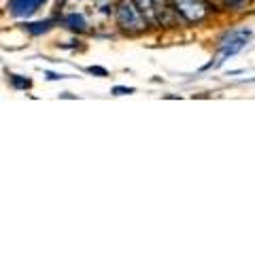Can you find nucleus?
I'll use <instances>...</instances> for the list:
<instances>
[{
    "label": "nucleus",
    "instance_id": "nucleus-1",
    "mask_svg": "<svg viewBox=\"0 0 255 255\" xmlns=\"http://www.w3.org/2000/svg\"><path fill=\"white\" fill-rule=\"evenodd\" d=\"M251 41V30H232V32H228L226 36L221 38V43L217 47V53H215V58L211 64H206L204 70H209V68H219L223 66L232 55L236 53H241L247 45H249Z\"/></svg>",
    "mask_w": 255,
    "mask_h": 255
},
{
    "label": "nucleus",
    "instance_id": "nucleus-2",
    "mask_svg": "<svg viewBox=\"0 0 255 255\" xmlns=\"http://www.w3.org/2000/svg\"><path fill=\"white\" fill-rule=\"evenodd\" d=\"M117 26L128 34H138L147 28V19L140 15L134 0H122L117 4Z\"/></svg>",
    "mask_w": 255,
    "mask_h": 255
},
{
    "label": "nucleus",
    "instance_id": "nucleus-3",
    "mask_svg": "<svg viewBox=\"0 0 255 255\" xmlns=\"http://www.w3.org/2000/svg\"><path fill=\"white\" fill-rule=\"evenodd\" d=\"M174 6L187 21H202L209 13L206 0H174Z\"/></svg>",
    "mask_w": 255,
    "mask_h": 255
},
{
    "label": "nucleus",
    "instance_id": "nucleus-4",
    "mask_svg": "<svg viewBox=\"0 0 255 255\" xmlns=\"http://www.w3.org/2000/svg\"><path fill=\"white\" fill-rule=\"evenodd\" d=\"M45 2L47 0H11V13L15 17H28Z\"/></svg>",
    "mask_w": 255,
    "mask_h": 255
},
{
    "label": "nucleus",
    "instance_id": "nucleus-5",
    "mask_svg": "<svg viewBox=\"0 0 255 255\" xmlns=\"http://www.w3.org/2000/svg\"><path fill=\"white\" fill-rule=\"evenodd\" d=\"M136 9L140 11V15L147 19V23H155L157 21V15H155V9H153V2L151 0H134Z\"/></svg>",
    "mask_w": 255,
    "mask_h": 255
},
{
    "label": "nucleus",
    "instance_id": "nucleus-6",
    "mask_svg": "<svg viewBox=\"0 0 255 255\" xmlns=\"http://www.w3.org/2000/svg\"><path fill=\"white\" fill-rule=\"evenodd\" d=\"M64 23L70 28V30H77V32H83L87 28V21L81 13H70L66 15V19H64Z\"/></svg>",
    "mask_w": 255,
    "mask_h": 255
},
{
    "label": "nucleus",
    "instance_id": "nucleus-7",
    "mask_svg": "<svg viewBox=\"0 0 255 255\" xmlns=\"http://www.w3.org/2000/svg\"><path fill=\"white\" fill-rule=\"evenodd\" d=\"M51 19H45V21H32V23H26V30L30 32V34H45V32H49L51 30Z\"/></svg>",
    "mask_w": 255,
    "mask_h": 255
},
{
    "label": "nucleus",
    "instance_id": "nucleus-8",
    "mask_svg": "<svg viewBox=\"0 0 255 255\" xmlns=\"http://www.w3.org/2000/svg\"><path fill=\"white\" fill-rule=\"evenodd\" d=\"M11 83H13V87H17V90H28V87L32 85L30 79L21 77V75H13L11 77Z\"/></svg>",
    "mask_w": 255,
    "mask_h": 255
},
{
    "label": "nucleus",
    "instance_id": "nucleus-9",
    "mask_svg": "<svg viewBox=\"0 0 255 255\" xmlns=\"http://www.w3.org/2000/svg\"><path fill=\"white\" fill-rule=\"evenodd\" d=\"M111 94H115V96H128V94H134V87H124V85H115L113 90H111Z\"/></svg>",
    "mask_w": 255,
    "mask_h": 255
},
{
    "label": "nucleus",
    "instance_id": "nucleus-10",
    "mask_svg": "<svg viewBox=\"0 0 255 255\" xmlns=\"http://www.w3.org/2000/svg\"><path fill=\"white\" fill-rule=\"evenodd\" d=\"M153 2V9H155V15H159L162 11L168 9V0H151Z\"/></svg>",
    "mask_w": 255,
    "mask_h": 255
},
{
    "label": "nucleus",
    "instance_id": "nucleus-11",
    "mask_svg": "<svg viewBox=\"0 0 255 255\" xmlns=\"http://www.w3.org/2000/svg\"><path fill=\"white\" fill-rule=\"evenodd\" d=\"M87 73H90V75H98V77H107L109 70L102 68V66H90V68H87Z\"/></svg>",
    "mask_w": 255,
    "mask_h": 255
},
{
    "label": "nucleus",
    "instance_id": "nucleus-12",
    "mask_svg": "<svg viewBox=\"0 0 255 255\" xmlns=\"http://www.w3.org/2000/svg\"><path fill=\"white\" fill-rule=\"evenodd\" d=\"M45 77L49 79V81H60V79H66L64 75H58V73H49V70H47V73H45Z\"/></svg>",
    "mask_w": 255,
    "mask_h": 255
},
{
    "label": "nucleus",
    "instance_id": "nucleus-13",
    "mask_svg": "<svg viewBox=\"0 0 255 255\" xmlns=\"http://www.w3.org/2000/svg\"><path fill=\"white\" fill-rule=\"evenodd\" d=\"M228 2H230V4H232V6H241V4L245 2V0H228Z\"/></svg>",
    "mask_w": 255,
    "mask_h": 255
}]
</instances>
